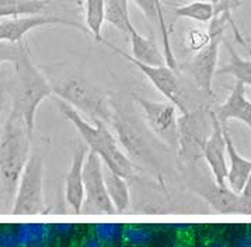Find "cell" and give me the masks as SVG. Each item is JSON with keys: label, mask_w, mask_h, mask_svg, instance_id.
<instances>
[{"label": "cell", "mask_w": 251, "mask_h": 247, "mask_svg": "<svg viewBox=\"0 0 251 247\" xmlns=\"http://www.w3.org/2000/svg\"><path fill=\"white\" fill-rule=\"evenodd\" d=\"M59 111L65 118L79 132L83 143L90 152L96 153L101 159L105 167L120 174L121 177L131 178L135 176V166L131 158L122 150L117 137L111 132L107 124L96 122L93 124L89 119L80 115L69 104L58 100Z\"/></svg>", "instance_id": "6da1fadb"}, {"label": "cell", "mask_w": 251, "mask_h": 247, "mask_svg": "<svg viewBox=\"0 0 251 247\" xmlns=\"http://www.w3.org/2000/svg\"><path fill=\"white\" fill-rule=\"evenodd\" d=\"M32 135L27 122L17 111L10 110L0 132V188L7 197L17 191L20 178L31 158Z\"/></svg>", "instance_id": "7a4b0ae2"}, {"label": "cell", "mask_w": 251, "mask_h": 247, "mask_svg": "<svg viewBox=\"0 0 251 247\" xmlns=\"http://www.w3.org/2000/svg\"><path fill=\"white\" fill-rule=\"evenodd\" d=\"M14 80L9 94L11 97V110L17 111L25 119L30 134L34 137L35 114L44 100L53 94L52 83L44 76L31 58L28 45L23 51L20 59L14 65Z\"/></svg>", "instance_id": "3957f363"}, {"label": "cell", "mask_w": 251, "mask_h": 247, "mask_svg": "<svg viewBox=\"0 0 251 247\" xmlns=\"http://www.w3.org/2000/svg\"><path fill=\"white\" fill-rule=\"evenodd\" d=\"M53 94L58 100L69 104L90 122L112 124V101L91 83L77 78H68L52 84Z\"/></svg>", "instance_id": "277c9868"}, {"label": "cell", "mask_w": 251, "mask_h": 247, "mask_svg": "<svg viewBox=\"0 0 251 247\" xmlns=\"http://www.w3.org/2000/svg\"><path fill=\"white\" fill-rule=\"evenodd\" d=\"M212 132L211 107H198L178 115V156L188 166L203 159Z\"/></svg>", "instance_id": "5b68a950"}, {"label": "cell", "mask_w": 251, "mask_h": 247, "mask_svg": "<svg viewBox=\"0 0 251 247\" xmlns=\"http://www.w3.org/2000/svg\"><path fill=\"white\" fill-rule=\"evenodd\" d=\"M229 23L223 16H215L208 27L211 40L188 63V70L195 84L209 96H213V78L218 70L219 48L225 41V31Z\"/></svg>", "instance_id": "8992f818"}, {"label": "cell", "mask_w": 251, "mask_h": 247, "mask_svg": "<svg viewBox=\"0 0 251 247\" xmlns=\"http://www.w3.org/2000/svg\"><path fill=\"white\" fill-rule=\"evenodd\" d=\"M102 44H105L115 54L121 55L124 59L131 62L133 66H136L138 69L141 70L142 73L146 76V79L149 80L151 84L154 86V89L157 90L167 101H170L173 106H176V109L178 110L181 114H185V112H188L191 110L188 101H187V96H185L184 87L181 84L176 70L169 68L167 65H163V66L145 65V63H141V62L133 59L131 55H128L125 51H122L118 47H115L114 44H111L110 41L104 40Z\"/></svg>", "instance_id": "52a82bcc"}, {"label": "cell", "mask_w": 251, "mask_h": 247, "mask_svg": "<svg viewBox=\"0 0 251 247\" xmlns=\"http://www.w3.org/2000/svg\"><path fill=\"white\" fill-rule=\"evenodd\" d=\"M139 104L145 125L154 138L170 149L178 150V115L170 101H156L135 96Z\"/></svg>", "instance_id": "ba28073f"}, {"label": "cell", "mask_w": 251, "mask_h": 247, "mask_svg": "<svg viewBox=\"0 0 251 247\" xmlns=\"http://www.w3.org/2000/svg\"><path fill=\"white\" fill-rule=\"evenodd\" d=\"M112 101V100H111ZM112 109H114V117L112 124L117 137L120 140L122 149L126 150V155L133 159H139L141 162L151 163V150L146 145V137L142 129V124L138 122V119L132 117V114L126 112V110L122 107H117V104L112 101Z\"/></svg>", "instance_id": "9c48e42d"}, {"label": "cell", "mask_w": 251, "mask_h": 247, "mask_svg": "<svg viewBox=\"0 0 251 247\" xmlns=\"http://www.w3.org/2000/svg\"><path fill=\"white\" fill-rule=\"evenodd\" d=\"M44 160L32 153L17 187L14 212H40L44 207Z\"/></svg>", "instance_id": "30bf717a"}, {"label": "cell", "mask_w": 251, "mask_h": 247, "mask_svg": "<svg viewBox=\"0 0 251 247\" xmlns=\"http://www.w3.org/2000/svg\"><path fill=\"white\" fill-rule=\"evenodd\" d=\"M53 24H63L75 27L77 30L86 31V28L79 23L68 20L55 14H34V16H23V17H13L0 21V41L20 44L27 32L31 30L42 27V26H53Z\"/></svg>", "instance_id": "8fae6325"}, {"label": "cell", "mask_w": 251, "mask_h": 247, "mask_svg": "<svg viewBox=\"0 0 251 247\" xmlns=\"http://www.w3.org/2000/svg\"><path fill=\"white\" fill-rule=\"evenodd\" d=\"M83 184H84V195L87 205L104 212L114 211L112 209L114 205L111 202L105 187L104 165L101 159L90 150L87 152L84 167H83Z\"/></svg>", "instance_id": "7c38bea8"}, {"label": "cell", "mask_w": 251, "mask_h": 247, "mask_svg": "<svg viewBox=\"0 0 251 247\" xmlns=\"http://www.w3.org/2000/svg\"><path fill=\"white\" fill-rule=\"evenodd\" d=\"M211 117L212 132L206 145H205L203 159L211 168L213 181L221 187H226L229 163H227V152H226V140H225V135H223V127L218 121V118L213 115L212 111Z\"/></svg>", "instance_id": "4fadbf2b"}, {"label": "cell", "mask_w": 251, "mask_h": 247, "mask_svg": "<svg viewBox=\"0 0 251 247\" xmlns=\"http://www.w3.org/2000/svg\"><path fill=\"white\" fill-rule=\"evenodd\" d=\"M211 111L222 127H227L230 119H236L251 131V101L246 96V86L240 82H236L227 99L219 106L211 107Z\"/></svg>", "instance_id": "5bb4252c"}, {"label": "cell", "mask_w": 251, "mask_h": 247, "mask_svg": "<svg viewBox=\"0 0 251 247\" xmlns=\"http://www.w3.org/2000/svg\"><path fill=\"white\" fill-rule=\"evenodd\" d=\"M89 149L83 146V143H77L73 158H72L71 167L66 174L65 180V195L66 201L75 208V211H80L81 204H83V197H84V184H83V167L87 156Z\"/></svg>", "instance_id": "9a60e30c"}, {"label": "cell", "mask_w": 251, "mask_h": 247, "mask_svg": "<svg viewBox=\"0 0 251 247\" xmlns=\"http://www.w3.org/2000/svg\"><path fill=\"white\" fill-rule=\"evenodd\" d=\"M223 135H225V140H226L227 160L230 163L226 183L233 191L240 192L244 187V184L247 183L249 177L251 176V160L243 158L237 152L227 127H223Z\"/></svg>", "instance_id": "2e32d148"}, {"label": "cell", "mask_w": 251, "mask_h": 247, "mask_svg": "<svg viewBox=\"0 0 251 247\" xmlns=\"http://www.w3.org/2000/svg\"><path fill=\"white\" fill-rule=\"evenodd\" d=\"M146 16L149 21H153L159 26L161 32V40H163V55L166 58V65L171 69L177 70V59L173 54V48L170 44V34L169 27L164 19V13L161 7V0H132Z\"/></svg>", "instance_id": "e0dca14e"}, {"label": "cell", "mask_w": 251, "mask_h": 247, "mask_svg": "<svg viewBox=\"0 0 251 247\" xmlns=\"http://www.w3.org/2000/svg\"><path fill=\"white\" fill-rule=\"evenodd\" d=\"M129 40H131L132 58L145 65L151 66H163L166 65V58L159 48V44L154 35L145 37L135 28V26L129 31Z\"/></svg>", "instance_id": "ac0fdd59"}, {"label": "cell", "mask_w": 251, "mask_h": 247, "mask_svg": "<svg viewBox=\"0 0 251 247\" xmlns=\"http://www.w3.org/2000/svg\"><path fill=\"white\" fill-rule=\"evenodd\" d=\"M223 45L227 51L229 60L226 65H223L221 69L216 70V75H229L233 76L236 82H240L244 86H250L251 87V58L250 59H244L241 58L240 54L236 51V48L231 45L229 41H223Z\"/></svg>", "instance_id": "d6986e66"}, {"label": "cell", "mask_w": 251, "mask_h": 247, "mask_svg": "<svg viewBox=\"0 0 251 247\" xmlns=\"http://www.w3.org/2000/svg\"><path fill=\"white\" fill-rule=\"evenodd\" d=\"M174 19H188L198 23H211L215 17V4L212 0H194L185 4L173 6Z\"/></svg>", "instance_id": "ffe728a7"}, {"label": "cell", "mask_w": 251, "mask_h": 247, "mask_svg": "<svg viewBox=\"0 0 251 247\" xmlns=\"http://www.w3.org/2000/svg\"><path fill=\"white\" fill-rule=\"evenodd\" d=\"M104 19L114 28L129 37V31L133 27L129 17L128 0H105Z\"/></svg>", "instance_id": "44dd1931"}, {"label": "cell", "mask_w": 251, "mask_h": 247, "mask_svg": "<svg viewBox=\"0 0 251 247\" xmlns=\"http://www.w3.org/2000/svg\"><path fill=\"white\" fill-rule=\"evenodd\" d=\"M47 6V0H0V19L42 14Z\"/></svg>", "instance_id": "7402d4cb"}, {"label": "cell", "mask_w": 251, "mask_h": 247, "mask_svg": "<svg viewBox=\"0 0 251 247\" xmlns=\"http://www.w3.org/2000/svg\"><path fill=\"white\" fill-rule=\"evenodd\" d=\"M17 236L20 247H48L52 227L44 223H24L17 226Z\"/></svg>", "instance_id": "603a6c76"}, {"label": "cell", "mask_w": 251, "mask_h": 247, "mask_svg": "<svg viewBox=\"0 0 251 247\" xmlns=\"http://www.w3.org/2000/svg\"><path fill=\"white\" fill-rule=\"evenodd\" d=\"M104 180H105V187H107V192H108L112 205H115L118 209L128 207L129 191L125 181L126 178L121 177L120 174L111 171L104 166Z\"/></svg>", "instance_id": "cb8c5ba5"}, {"label": "cell", "mask_w": 251, "mask_h": 247, "mask_svg": "<svg viewBox=\"0 0 251 247\" xmlns=\"http://www.w3.org/2000/svg\"><path fill=\"white\" fill-rule=\"evenodd\" d=\"M104 4L105 0H86V30L97 42H104L102 24H104Z\"/></svg>", "instance_id": "d4e9b609"}, {"label": "cell", "mask_w": 251, "mask_h": 247, "mask_svg": "<svg viewBox=\"0 0 251 247\" xmlns=\"http://www.w3.org/2000/svg\"><path fill=\"white\" fill-rule=\"evenodd\" d=\"M212 1L215 4V16H223L227 20L229 27L233 31V35H234L236 41L250 54L251 56V47L249 45V42L244 40L243 34L240 32L236 21L233 19V13L241 6V0H212Z\"/></svg>", "instance_id": "484cf974"}, {"label": "cell", "mask_w": 251, "mask_h": 247, "mask_svg": "<svg viewBox=\"0 0 251 247\" xmlns=\"http://www.w3.org/2000/svg\"><path fill=\"white\" fill-rule=\"evenodd\" d=\"M151 230L141 225H125L121 229V239L129 246H146L151 243Z\"/></svg>", "instance_id": "4316f807"}, {"label": "cell", "mask_w": 251, "mask_h": 247, "mask_svg": "<svg viewBox=\"0 0 251 247\" xmlns=\"http://www.w3.org/2000/svg\"><path fill=\"white\" fill-rule=\"evenodd\" d=\"M27 44L20 42V44H11V42H4L0 41V65L1 63H11L14 65L17 60L20 59L23 51L25 50Z\"/></svg>", "instance_id": "83f0119b"}, {"label": "cell", "mask_w": 251, "mask_h": 247, "mask_svg": "<svg viewBox=\"0 0 251 247\" xmlns=\"http://www.w3.org/2000/svg\"><path fill=\"white\" fill-rule=\"evenodd\" d=\"M120 225L115 223H97L94 226V237H97L104 246L112 245L121 236Z\"/></svg>", "instance_id": "f1b7e54d"}, {"label": "cell", "mask_w": 251, "mask_h": 247, "mask_svg": "<svg viewBox=\"0 0 251 247\" xmlns=\"http://www.w3.org/2000/svg\"><path fill=\"white\" fill-rule=\"evenodd\" d=\"M209 40H211V35L208 31L192 28L191 31H188V34L185 37V47L188 51L197 54L198 51H201L209 42Z\"/></svg>", "instance_id": "f546056e"}, {"label": "cell", "mask_w": 251, "mask_h": 247, "mask_svg": "<svg viewBox=\"0 0 251 247\" xmlns=\"http://www.w3.org/2000/svg\"><path fill=\"white\" fill-rule=\"evenodd\" d=\"M0 247H20L16 229L13 227L0 229Z\"/></svg>", "instance_id": "4dcf8cb0"}, {"label": "cell", "mask_w": 251, "mask_h": 247, "mask_svg": "<svg viewBox=\"0 0 251 247\" xmlns=\"http://www.w3.org/2000/svg\"><path fill=\"white\" fill-rule=\"evenodd\" d=\"M240 198L243 207L249 208L251 211V176L247 180V183L244 184V187L240 191Z\"/></svg>", "instance_id": "1f68e13d"}, {"label": "cell", "mask_w": 251, "mask_h": 247, "mask_svg": "<svg viewBox=\"0 0 251 247\" xmlns=\"http://www.w3.org/2000/svg\"><path fill=\"white\" fill-rule=\"evenodd\" d=\"M234 247H251V236L247 233L244 236H241L240 239L236 240Z\"/></svg>", "instance_id": "d6a6232c"}, {"label": "cell", "mask_w": 251, "mask_h": 247, "mask_svg": "<svg viewBox=\"0 0 251 247\" xmlns=\"http://www.w3.org/2000/svg\"><path fill=\"white\" fill-rule=\"evenodd\" d=\"M81 247H105V246L101 243L97 237L91 236V237H89V239H86V240H84V243H83V246Z\"/></svg>", "instance_id": "836d02e7"}, {"label": "cell", "mask_w": 251, "mask_h": 247, "mask_svg": "<svg viewBox=\"0 0 251 247\" xmlns=\"http://www.w3.org/2000/svg\"><path fill=\"white\" fill-rule=\"evenodd\" d=\"M203 247H229L227 243L222 242V240H212V242H208L206 245H203Z\"/></svg>", "instance_id": "e575fe53"}, {"label": "cell", "mask_w": 251, "mask_h": 247, "mask_svg": "<svg viewBox=\"0 0 251 247\" xmlns=\"http://www.w3.org/2000/svg\"><path fill=\"white\" fill-rule=\"evenodd\" d=\"M3 96H4L3 89H0V114H1V109H3Z\"/></svg>", "instance_id": "d590c367"}, {"label": "cell", "mask_w": 251, "mask_h": 247, "mask_svg": "<svg viewBox=\"0 0 251 247\" xmlns=\"http://www.w3.org/2000/svg\"><path fill=\"white\" fill-rule=\"evenodd\" d=\"M171 247H182V246H181V245H173Z\"/></svg>", "instance_id": "8d00e7d4"}, {"label": "cell", "mask_w": 251, "mask_h": 247, "mask_svg": "<svg viewBox=\"0 0 251 247\" xmlns=\"http://www.w3.org/2000/svg\"><path fill=\"white\" fill-rule=\"evenodd\" d=\"M249 235H250V236H251V226H250V229H249Z\"/></svg>", "instance_id": "74e56055"}]
</instances>
